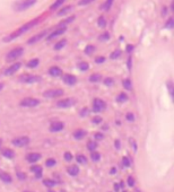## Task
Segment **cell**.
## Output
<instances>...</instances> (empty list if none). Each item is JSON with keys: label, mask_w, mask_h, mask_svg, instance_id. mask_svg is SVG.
Wrapping results in <instances>:
<instances>
[{"label": "cell", "mask_w": 174, "mask_h": 192, "mask_svg": "<svg viewBox=\"0 0 174 192\" xmlns=\"http://www.w3.org/2000/svg\"><path fill=\"white\" fill-rule=\"evenodd\" d=\"M17 176H18L19 180H25V174L24 173H19V172H17Z\"/></svg>", "instance_id": "obj_51"}, {"label": "cell", "mask_w": 174, "mask_h": 192, "mask_svg": "<svg viewBox=\"0 0 174 192\" xmlns=\"http://www.w3.org/2000/svg\"><path fill=\"white\" fill-rule=\"evenodd\" d=\"M51 192H52V191H51Z\"/></svg>", "instance_id": "obj_62"}, {"label": "cell", "mask_w": 174, "mask_h": 192, "mask_svg": "<svg viewBox=\"0 0 174 192\" xmlns=\"http://www.w3.org/2000/svg\"><path fill=\"white\" fill-rule=\"evenodd\" d=\"M96 147H97V144H96L95 141H88V144H87V148H88V150L94 151V150L96 149Z\"/></svg>", "instance_id": "obj_30"}, {"label": "cell", "mask_w": 174, "mask_h": 192, "mask_svg": "<svg viewBox=\"0 0 174 192\" xmlns=\"http://www.w3.org/2000/svg\"><path fill=\"white\" fill-rule=\"evenodd\" d=\"M47 35V31H43V32H41L40 34H38V35H34L33 38H31L29 40L27 41L28 44H34V43H36L38 41H40L42 38H44Z\"/></svg>", "instance_id": "obj_13"}, {"label": "cell", "mask_w": 174, "mask_h": 192, "mask_svg": "<svg viewBox=\"0 0 174 192\" xmlns=\"http://www.w3.org/2000/svg\"><path fill=\"white\" fill-rule=\"evenodd\" d=\"M68 173L70 174L71 176H76V175H78V173H79V167L78 166H70V167H68Z\"/></svg>", "instance_id": "obj_19"}, {"label": "cell", "mask_w": 174, "mask_h": 192, "mask_svg": "<svg viewBox=\"0 0 174 192\" xmlns=\"http://www.w3.org/2000/svg\"><path fill=\"white\" fill-rule=\"evenodd\" d=\"M63 123L60 121H56V122H53L51 123V126H50V131L51 132H59L61 131L62 129H63Z\"/></svg>", "instance_id": "obj_11"}, {"label": "cell", "mask_w": 174, "mask_h": 192, "mask_svg": "<svg viewBox=\"0 0 174 192\" xmlns=\"http://www.w3.org/2000/svg\"><path fill=\"white\" fill-rule=\"evenodd\" d=\"M62 95H63L62 89H51V90L44 92V94H43V96L47 97V99H56V97H59V96H62Z\"/></svg>", "instance_id": "obj_7"}, {"label": "cell", "mask_w": 174, "mask_h": 192, "mask_svg": "<svg viewBox=\"0 0 174 192\" xmlns=\"http://www.w3.org/2000/svg\"><path fill=\"white\" fill-rule=\"evenodd\" d=\"M4 88V84H0V90Z\"/></svg>", "instance_id": "obj_57"}, {"label": "cell", "mask_w": 174, "mask_h": 192, "mask_svg": "<svg viewBox=\"0 0 174 192\" xmlns=\"http://www.w3.org/2000/svg\"><path fill=\"white\" fill-rule=\"evenodd\" d=\"M20 67H22V65H20L19 62H17V63H14V65H11V66L8 67V68L6 69L5 75H6V76L13 75V74H15L16 71H18L19 69H20Z\"/></svg>", "instance_id": "obj_10"}, {"label": "cell", "mask_w": 174, "mask_h": 192, "mask_svg": "<svg viewBox=\"0 0 174 192\" xmlns=\"http://www.w3.org/2000/svg\"><path fill=\"white\" fill-rule=\"evenodd\" d=\"M112 4H113V0H106L103 5L101 6V9L102 10H108L110 8H111Z\"/></svg>", "instance_id": "obj_22"}, {"label": "cell", "mask_w": 174, "mask_h": 192, "mask_svg": "<svg viewBox=\"0 0 174 192\" xmlns=\"http://www.w3.org/2000/svg\"><path fill=\"white\" fill-rule=\"evenodd\" d=\"M76 158H77V162H78L79 164H86V163H87V159H86V157H85L84 155H78Z\"/></svg>", "instance_id": "obj_31"}, {"label": "cell", "mask_w": 174, "mask_h": 192, "mask_svg": "<svg viewBox=\"0 0 174 192\" xmlns=\"http://www.w3.org/2000/svg\"><path fill=\"white\" fill-rule=\"evenodd\" d=\"M31 169H32V172L36 173V178H41V175H42V167L41 166H33Z\"/></svg>", "instance_id": "obj_24"}, {"label": "cell", "mask_w": 174, "mask_h": 192, "mask_svg": "<svg viewBox=\"0 0 174 192\" xmlns=\"http://www.w3.org/2000/svg\"><path fill=\"white\" fill-rule=\"evenodd\" d=\"M92 1H95V0H81L79 2V5L80 6H83V5H88V4H90Z\"/></svg>", "instance_id": "obj_45"}, {"label": "cell", "mask_w": 174, "mask_h": 192, "mask_svg": "<svg viewBox=\"0 0 174 192\" xmlns=\"http://www.w3.org/2000/svg\"><path fill=\"white\" fill-rule=\"evenodd\" d=\"M117 101H118V102H126V101H128V96L124 93H121L118 97H117Z\"/></svg>", "instance_id": "obj_33"}, {"label": "cell", "mask_w": 174, "mask_h": 192, "mask_svg": "<svg viewBox=\"0 0 174 192\" xmlns=\"http://www.w3.org/2000/svg\"><path fill=\"white\" fill-rule=\"evenodd\" d=\"M63 81H65L67 85L72 86V85H75L76 83H77V78L72 75H66L65 77H63Z\"/></svg>", "instance_id": "obj_14"}, {"label": "cell", "mask_w": 174, "mask_h": 192, "mask_svg": "<svg viewBox=\"0 0 174 192\" xmlns=\"http://www.w3.org/2000/svg\"><path fill=\"white\" fill-rule=\"evenodd\" d=\"M43 184L49 187H56V182L53 181V180H44V181H43Z\"/></svg>", "instance_id": "obj_28"}, {"label": "cell", "mask_w": 174, "mask_h": 192, "mask_svg": "<svg viewBox=\"0 0 174 192\" xmlns=\"http://www.w3.org/2000/svg\"><path fill=\"white\" fill-rule=\"evenodd\" d=\"M90 158L93 159L94 162H99V159H101V154H99V153H96V151H92Z\"/></svg>", "instance_id": "obj_29"}, {"label": "cell", "mask_w": 174, "mask_h": 192, "mask_svg": "<svg viewBox=\"0 0 174 192\" xmlns=\"http://www.w3.org/2000/svg\"><path fill=\"white\" fill-rule=\"evenodd\" d=\"M169 94L172 95V93H173V88H172V84H171V83H169Z\"/></svg>", "instance_id": "obj_54"}, {"label": "cell", "mask_w": 174, "mask_h": 192, "mask_svg": "<svg viewBox=\"0 0 174 192\" xmlns=\"http://www.w3.org/2000/svg\"><path fill=\"white\" fill-rule=\"evenodd\" d=\"M85 136H86V131H85V130H81V129L76 130V131L74 132V137H75V139H78V140L83 139Z\"/></svg>", "instance_id": "obj_18"}, {"label": "cell", "mask_w": 174, "mask_h": 192, "mask_svg": "<svg viewBox=\"0 0 174 192\" xmlns=\"http://www.w3.org/2000/svg\"><path fill=\"white\" fill-rule=\"evenodd\" d=\"M24 192H33V191H24Z\"/></svg>", "instance_id": "obj_59"}, {"label": "cell", "mask_w": 174, "mask_h": 192, "mask_svg": "<svg viewBox=\"0 0 174 192\" xmlns=\"http://www.w3.org/2000/svg\"><path fill=\"white\" fill-rule=\"evenodd\" d=\"M111 173H112V174H114V173H115V169H113L112 171H111Z\"/></svg>", "instance_id": "obj_58"}, {"label": "cell", "mask_w": 174, "mask_h": 192, "mask_svg": "<svg viewBox=\"0 0 174 192\" xmlns=\"http://www.w3.org/2000/svg\"><path fill=\"white\" fill-rule=\"evenodd\" d=\"M108 36H110L108 33H104L103 35H101V36H99V40H101V41H108Z\"/></svg>", "instance_id": "obj_43"}, {"label": "cell", "mask_w": 174, "mask_h": 192, "mask_svg": "<svg viewBox=\"0 0 174 192\" xmlns=\"http://www.w3.org/2000/svg\"><path fill=\"white\" fill-rule=\"evenodd\" d=\"M128 68H129V69L131 68V56L128 59Z\"/></svg>", "instance_id": "obj_53"}, {"label": "cell", "mask_w": 174, "mask_h": 192, "mask_svg": "<svg viewBox=\"0 0 174 192\" xmlns=\"http://www.w3.org/2000/svg\"><path fill=\"white\" fill-rule=\"evenodd\" d=\"M40 104V101L36 99H32V97H27V99H24L20 102V105L24 108H34V106H38Z\"/></svg>", "instance_id": "obj_6"}, {"label": "cell", "mask_w": 174, "mask_h": 192, "mask_svg": "<svg viewBox=\"0 0 174 192\" xmlns=\"http://www.w3.org/2000/svg\"><path fill=\"white\" fill-rule=\"evenodd\" d=\"M95 139H97V140L103 139V135H102V133H96V135H95Z\"/></svg>", "instance_id": "obj_52"}, {"label": "cell", "mask_w": 174, "mask_h": 192, "mask_svg": "<svg viewBox=\"0 0 174 192\" xmlns=\"http://www.w3.org/2000/svg\"><path fill=\"white\" fill-rule=\"evenodd\" d=\"M0 180L5 183H10L13 181V180H11V176H10L8 173H6V172H0Z\"/></svg>", "instance_id": "obj_17"}, {"label": "cell", "mask_w": 174, "mask_h": 192, "mask_svg": "<svg viewBox=\"0 0 174 192\" xmlns=\"http://www.w3.org/2000/svg\"><path fill=\"white\" fill-rule=\"evenodd\" d=\"M101 122H102V117H95L94 119H93V123H96V124H99V123H101Z\"/></svg>", "instance_id": "obj_47"}, {"label": "cell", "mask_w": 174, "mask_h": 192, "mask_svg": "<svg viewBox=\"0 0 174 192\" xmlns=\"http://www.w3.org/2000/svg\"><path fill=\"white\" fill-rule=\"evenodd\" d=\"M38 24V18H35L33 19V20H31L29 23H26L25 25H23L22 27H19L17 31H15L13 34H10L9 36H7V38H5L6 42H9V41H11V40H15V38H19L20 35H23L24 33H26L27 31H29L32 27H34V26H36Z\"/></svg>", "instance_id": "obj_1"}, {"label": "cell", "mask_w": 174, "mask_h": 192, "mask_svg": "<svg viewBox=\"0 0 174 192\" xmlns=\"http://www.w3.org/2000/svg\"><path fill=\"white\" fill-rule=\"evenodd\" d=\"M88 114V111H87V108H81V111H80V115L81 117H85V115H87Z\"/></svg>", "instance_id": "obj_50"}, {"label": "cell", "mask_w": 174, "mask_h": 192, "mask_svg": "<svg viewBox=\"0 0 174 192\" xmlns=\"http://www.w3.org/2000/svg\"><path fill=\"white\" fill-rule=\"evenodd\" d=\"M65 1H66V0H56V2H54V4L51 6V10L58 9V8H59V7H60V6H61L63 2H65Z\"/></svg>", "instance_id": "obj_26"}, {"label": "cell", "mask_w": 174, "mask_h": 192, "mask_svg": "<svg viewBox=\"0 0 174 192\" xmlns=\"http://www.w3.org/2000/svg\"><path fill=\"white\" fill-rule=\"evenodd\" d=\"M105 25H106L105 19H104L103 17H99V27H105Z\"/></svg>", "instance_id": "obj_39"}, {"label": "cell", "mask_w": 174, "mask_h": 192, "mask_svg": "<svg viewBox=\"0 0 174 192\" xmlns=\"http://www.w3.org/2000/svg\"><path fill=\"white\" fill-rule=\"evenodd\" d=\"M106 108V103L104 102L103 99H95L93 102V111L94 112H102Z\"/></svg>", "instance_id": "obj_5"}, {"label": "cell", "mask_w": 174, "mask_h": 192, "mask_svg": "<svg viewBox=\"0 0 174 192\" xmlns=\"http://www.w3.org/2000/svg\"><path fill=\"white\" fill-rule=\"evenodd\" d=\"M120 56H121V51L120 50H115V51H113L112 53H111V59H113V60H115V59H118V58H120Z\"/></svg>", "instance_id": "obj_32"}, {"label": "cell", "mask_w": 174, "mask_h": 192, "mask_svg": "<svg viewBox=\"0 0 174 192\" xmlns=\"http://www.w3.org/2000/svg\"><path fill=\"white\" fill-rule=\"evenodd\" d=\"M104 84L106 85V86H112L113 79L112 78H110V77H108V78H105V79H104Z\"/></svg>", "instance_id": "obj_40"}, {"label": "cell", "mask_w": 174, "mask_h": 192, "mask_svg": "<svg viewBox=\"0 0 174 192\" xmlns=\"http://www.w3.org/2000/svg\"><path fill=\"white\" fill-rule=\"evenodd\" d=\"M40 80H41V77L34 75H28V74L19 77V81H22L24 84H33V83H38Z\"/></svg>", "instance_id": "obj_4"}, {"label": "cell", "mask_w": 174, "mask_h": 192, "mask_svg": "<svg viewBox=\"0 0 174 192\" xmlns=\"http://www.w3.org/2000/svg\"><path fill=\"white\" fill-rule=\"evenodd\" d=\"M40 158H41V155L38 154V153H31V154H28L27 156H26V159H27L29 163H35V162H38Z\"/></svg>", "instance_id": "obj_15"}, {"label": "cell", "mask_w": 174, "mask_h": 192, "mask_svg": "<svg viewBox=\"0 0 174 192\" xmlns=\"http://www.w3.org/2000/svg\"><path fill=\"white\" fill-rule=\"evenodd\" d=\"M104 61H105V58H104V56H99V58L95 59V62H96V63H103Z\"/></svg>", "instance_id": "obj_44"}, {"label": "cell", "mask_w": 174, "mask_h": 192, "mask_svg": "<svg viewBox=\"0 0 174 192\" xmlns=\"http://www.w3.org/2000/svg\"><path fill=\"white\" fill-rule=\"evenodd\" d=\"M123 86H124V88L128 89V90H130V89L132 88V86H131V81L129 79H126L124 81H123Z\"/></svg>", "instance_id": "obj_36"}, {"label": "cell", "mask_w": 174, "mask_h": 192, "mask_svg": "<svg viewBox=\"0 0 174 192\" xmlns=\"http://www.w3.org/2000/svg\"><path fill=\"white\" fill-rule=\"evenodd\" d=\"M74 19H75V17H69V18L67 19V20H65V22H61V23H60V26H65V25H67V24L71 23Z\"/></svg>", "instance_id": "obj_41"}, {"label": "cell", "mask_w": 174, "mask_h": 192, "mask_svg": "<svg viewBox=\"0 0 174 192\" xmlns=\"http://www.w3.org/2000/svg\"><path fill=\"white\" fill-rule=\"evenodd\" d=\"M66 44H67L66 40H61L60 42H58L56 45H54V50H61L63 47H66Z\"/></svg>", "instance_id": "obj_25"}, {"label": "cell", "mask_w": 174, "mask_h": 192, "mask_svg": "<svg viewBox=\"0 0 174 192\" xmlns=\"http://www.w3.org/2000/svg\"><path fill=\"white\" fill-rule=\"evenodd\" d=\"M95 51V47L93 45H87V47L85 49V53L86 54H92Z\"/></svg>", "instance_id": "obj_35"}, {"label": "cell", "mask_w": 174, "mask_h": 192, "mask_svg": "<svg viewBox=\"0 0 174 192\" xmlns=\"http://www.w3.org/2000/svg\"><path fill=\"white\" fill-rule=\"evenodd\" d=\"M38 63H40L38 59H33V60L28 61L27 67H28V68H35V67H38Z\"/></svg>", "instance_id": "obj_27"}, {"label": "cell", "mask_w": 174, "mask_h": 192, "mask_svg": "<svg viewBox=\"0 0 174 192\" xmlns=\"http://www.w3.org/2000/svg\"><path fill=\"white\" fill-rule=\"evenodd\" d=\"M174 27V19L173 18H169L166 23H165V28H169V29H171V28Z\"/></svg>", "instance_id": "obj_34"}, {"label": "cell", "mask_w": 174, "mask_h": 192, "mask_svg": "<svg viewBox=\"0 0 174 192\" xmlns=\"http://www.w3.org/2000/svg\"><path fill=\"white\" fill-rule=\"evenodd\" d=\"M28 142H29V138L28 137H18V138H16V139L13 140V144L16 147H24V146L28 145Z\"/></svg>", "instance_id": "obj_8"}, {"label": "cell", "mask_w": 174, "mask_h": 192, "mask_svg": "<svg viewBox=\"0 0 174 192\" xmlns=\"http://www.w3.org/2000/svg\"><path fill=\"white\" fill-rule=\"evenodd\" d=\"M23 52H24L23 47H15V49H13L11 51H9L8 53H7L6 59H7L8 61L16 60V59H18L19 56L23 54Z\"/></svg>", "instance_id": "obj_3"}, {"label": "cell", "mask_w": 174, "mask_h": 192, "mask_svg": "<svg viewBox=\"0 0 174 192\" xmlns=\"http://www.w3.org/2000/svg\"><path fill=\"white\" fill-rule=\"evenodd\" d=\"M1 154H2V156L7 157V158H14V156H15V153L10 149H4L1 151Z\"/></svg>", "instance_id": "obj_20"}, {"label": "cell", "mask_w": 174, "mask_h": 192, "mask_svg": "<svg viewBox=\"0 0 174 192\" xmlns=\"http://www.w3.org/2000/svg\"><path fill=\"white\" fill-rule=\"evenodd\" d=\"M99 80H102V76L99 74H94L90 77V81H92V83H99Z\"/></svg>", "instance_id": "obj_23"}, {"label": "cell", "mask_w": 174, "mask_h": 192, "mask_svg": "<svg viewBox=\"0 0 174 192\" xmlns=\"http://www.w3.org/2000/svg\"><path fill=\"white\" fill-rule=\"evenodd\" d=\"M132 49H133V47H132V45H128V47H127V51L128 52H131Z\"/></svg>", "instance_id": "obj_56"}, {"label": "cell", "mask_w": 174, "mask_h": 192, "mask_svg": "<svg viewBox=\"0 0 174 192\" xmlns=\"http://www.w3.org/2000/svg\"><path fill=\"white\" fill-rule=\"evenodd\" d=\"M35 4H36V0H18L15 2L14 9L16 11H24V10L31 8Z\"/></svg>", "instance_id": "obj_2"}, {"label": "cell", "mask_w": 174, "mask_h": 192, "mask_svg": "<svg viewBox=\"0 0 174 192\" xmlns=\"http://www.w3.org/2000/svg\"><path fill=\"white\" fill-rule=\"evenodd\" d=\"M88 68H90V66H88V63H87V62H81V63L79 65V69L80 70H83V71L88 70Z\"/></svg>", "instance_id": "obj_37"}, {"label": "cell", "mask_w": 174, "mask_h": 192, "mask_svg": "<svg viewBox=\"0 0 174 192\" xmlns=\"http://www.w3.org/2000/svg\"><path fill=\"white\" fill-rule=\"evenodd\" d=\"M75 103H76V101L74 99H66L59 101V102L56 103V105H58L59 108H70V106H72Z\"/></svg>", "instance_id": "obj_9"}, {"label": "cell", "mask_w": 174, "mask_h": 192, "mask_svg": "<svg viewBox=\"0 0 174 192\" xmlns=\"http://www.w3.org/2000/svg\"><path fill=\"white\" fill-rule=\"evenodd\" d=\"M67 31V28H66V26H63V27H59V28H56V31L53 32V33H51L50 35H49V38H47V40L50 41V40H52V38H56V36H59V35H61V34H63L65 32Z\"/></svg>", "instance_id": "obj_12"}, {"label": "cell", "mask_w": 174, "mask_h": 192, "mask_svg": "<svg viewBox=\"0 0 174 192\" xmlns=\"http://www.w3.org/2000/svg\"><path fill=\"white\" fill-rule=\"evenodd\" d=\"M128 184H129V187H133V184H135V180L131 176H129V178H128Z\"/></svg>", "instance_id": "obj_48"}, {"label": "cell", "mask_w": 174, "mask_h": 192, "mask_svg": "<svg viewBox=\"0 0 174 192\" xmlns=\"http://www.w3.org/2000/svg\"><path fill=\"white\" fill-rule=\"evenodd\" d=\"M123 192H126V191H123Z\"/></svg>", "instance_id": "obj_61"}, {"label": "cell", "mask_w": 174, "mask_h": 192, "mask_svg": "<svg viewBox=\"0 0 174 192\" xmlns=\"http://www.w3.org/2000/svg\"><path fill=\"white\" fill-rule=\"evenodd\" d=\"M56 160H54V159L53 158H50V159H47V162H45V165H47V166H49V167H51V166H54V165H56Z\"/></svg>", "instance_id": "obj_38"}, {"label": "cell", "mask_w": 174, "mask_h": 192, "mask_svg": "<svg viewBox=\"0 0 174 192\" xmlns=\"http://www.w3.org/2000/svg\"><path fill=\"white\" fill-rule=\"evenodd\" d=\"M122 163H123V165L124 166H130V160H129V158L128 157H123V159H122Z\"/></svg>", "instance_id": "obj_42"}, {"label": "cell", "mask_w": 174, "mask_h": 192, "mask_svg": "<svg viewBox=\"0 0 174 192\" xmlns=\"http://www.w3.org/2000/svg\"><path fill=\"white\" fill-rule=\"evenodd\" d=\"M49 74H50L52 77H60L62 74V70L59 67H51L50 70H49Z\"/></svg>", "instance_id": "obj_16"}, {"label": "cell", "mask_w": 174, "mask_h": 192, "mask_svg": "<svg viewBox=\"0 0 174 192\" xmlns=\"http://www.w3.org/2000/svg\"><path fill=\"white\" fill-rule=\"evenodd\" d=\"M65 159L68 160V162H70L71 159H72V155H71L70 153H66V154H65Z\"/></svg>", "instance_id": "obj_46"}, {"label": "cell", "mask_w": 174, "mask_h": 192, "mask_svg": "<svg viewBox=\"0 0 174 192\" xmlns=\"http://www.w3.org/2000/svg\"><path fill=\"white\" fill-rule=\"evenodd\" d=\"M127 120L128 121H133V120H135V117H133V114H132V113H128Z\"/></svg>", "instance_id": "obj_49"}, {"label": "cell", "mask_w": 174, "mask_h": 192, "mask_svg": "<svg viewBox=\"0 0 174 192\" xmlns=\"http://www.w3.org/2000/svg\"><path fill=\"white\" fill-rule=\"evenodd\" d=\"M115 148H117V149L120 148V141L119 140H115Z\"/></svg>", "instance_id": "obj_55"}, {"label": "cell", "mask_w": 174, "mask_h": 192, "mask_svg": "<svg viewBox=\"0 0 174 192\" xmlns=\"http://www.w3.org/2000/svg\"><path fill=\"white\" fill-rule=\"evenodd\" d=\"M0 145H1V140H0Z\"/></svg>", "instance_id": "obj_60"}, {"label": "cell", "mask_w": 174, "mask_h": 192, "mask_svg": "<svg viewBox=\"0 0 174 192\" xmlns=\"http://www.w3.org/2000/svg\"><path fill=\"white\" fill-rule=\"evenodd\" d=\"M72 6H67V7H65V8H62L59 13H58V16H63V15L68 14V13H70L71 10H72Z\"/></svg>", "instance_id": "obj_21"}]
</instances>
